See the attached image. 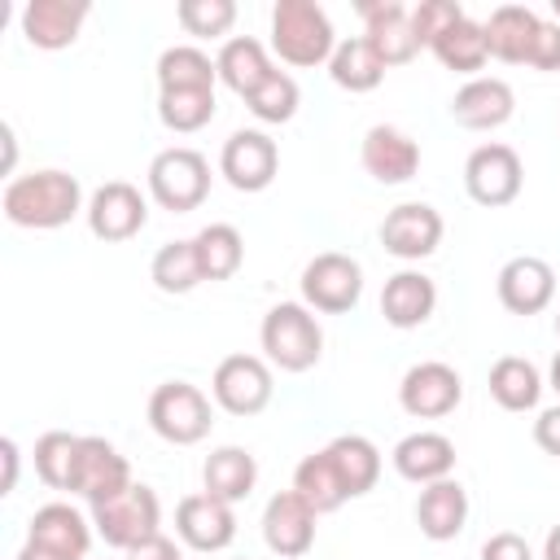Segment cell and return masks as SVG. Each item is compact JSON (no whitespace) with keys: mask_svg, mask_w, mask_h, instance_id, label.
I'll return each mask as SVG.
<instances>
[{"mask_svg":"<svg viewBox=\"0 0 560 560\" xmlns=\"http://www.w3.org/2000/svg\"><path fill=\"white\" fill-rule=\"evenodd\" d=\"M468 521V490L455 477H442L433 486H420L416 499V525L429 542H451Z\"/></svg>","mask_w":560,"mask_h":560,"instance_id":"obj_24","label":"cell"},{"mask_svg":"<svg viewBox=\"0 0 560 560\" xmlns=\"http://www.w3.org/2000/svg\"><path fill=\"white\" fill-rule=\"evenodd\" d=\"M324 451H328V459H332V468H337V481H341L346 499H359V494H368V490L381 481V451H376L372 438H363V433H341V438H332Z\"/></svg>","mask_w":560,"mask_h":560,"instance_id":"obj_26","label":"cell"},{"mask_svg":"<svg viewBox=\"0 0 560 560\" xmlns=\"http://www.w3.org/2000/svg\"><path fill=\"white\" fill-rule=\"evenodd\" d=\"M131 486V468L127 459L114 451V442L105 438H79V455H74V477H70V494L88 499L92 508L122 494Z\"/></svg>","mask_w":560,"mask_h":560,"instance_id":"obj_14","label":"cell"},{"mask_svg":"<svg viewBox=\"0 0 560 560\" xmlns=\"http://www.w3.org/2000/svg\"><path fill=\"white\" fill-rule=\"evenodd\" d=\"M245 105H249V114H254L258 122H289V118L298 114V105H302V92H298L293 74L271 70V74L245 96Z\"/></svg>","mask_w":560,"mask_h":560,"instance_id":"obj_39","label":"cell"},{"mask_svg":"<svg viewBox=\"0 0 560 560\" xmlns=\"http://www.w3.org/2000/svg\"><path fill=\"white\" fill-rule=\"evenodd\" d=\"M516 114V96L503 79H468L455 96H451V118L468 131H494Z\"/></svg>","mask_w":560,"mask_h":560,"instance_id":"obj_22","label":"cell"},{"mask_svg":"<svg viewBox=\"0 0 560 560\" xmlns=\"http://www.w3.org/2000/svg\"><path fill=\"white\" fill-rule=\"evenodd\" d=\"M521 184H525V166L516 158L512 144H477L464 162V188L477 206L486 210H499V206H512L521 197Z\"/></svg>","mask_w":560,"mask_h":560,"instance_id":"obj_8","label":"cell"},{"mask_svg":"<svg viewBox=\"0 0 560 560\" xmlns=\"http://www.w3.org/2000/svg\"><path fill=\"white\" fill-rule=\"evenodd\" d=\"M499 302L512 311V315H538L551 306L556 298V271L547 258H534V254H521V258H508L499 267Z\"/></svg>","mask_w":560,"mask_h":560,"instance_id":"obj_18","label":"cell"},{"mask_svg":"<svg viewBox=\"0 0 560 560\" xmlns=\"http://www.w3.org/2000/svg\"><path fill=\"white\" fill-rule=\"evenodd\" d=\"M525 66H534V70H560V22L556 18H542L538 22Z\"/></svg>","mask_w":560,"mask_h":560,"instance_id":"obj_42","label":"cell"},{"mask_svg":"<svg viewBox=\"0 0 560 560\" xmlns=\"http://www.w3.org/2000/svg\"><path fill=\"white\" fill-rule=\"evenodd\" d=\"M18 560H70V556H57V551H44V547H31V542H26V547L18 551Z\"/></svg>","mask_w":560,"mask_h":560,"instance_id":"obj_48","label":"cell"},{"mask_svg":"<svg viewBox=\"0 0 560 560\" xmlns=\"http://www.w3.org/2000/svg\"><path fill=\"white\" fill-rule=\"evenodd\" d=\"M315 521H319L315 508L298 490H280L262 508V542L280 560H298L315 547Z\"/></svg>","mask_w":560,"mask_h":560,"instance_id":"obj_15","label":"cell"},{"mask_svg":"<svg viewBox=\"0 0 560 560\" xmlns=\"http://www.w3.org/2000/svg\"><path fill=\"white\" fill-rule=\"evenodd\" d=\"M271 368L258 354H228L210 376V394L228 416H258L271 402Z\"/></svg>","mask_w":560,"mask_h":560,"instance_id":"obj_9","label":"cell"},{"mask_svg":"<svg viewBox=\"0 0 560 560\" xmlns=\"http://www.w3.org/2000/svg\"><path fill=\"white\" fill-rule=\"evenodd\" d=\"M363 18V39L376 48V57L389 66H407L420 52V39L411 31V9L398 0H359L354 4Z\"/></svg>","mask_w":560,"mask_h":560,"instance_id":"obj_16","label":"cell"},{"mask_svg":"<svg viewBox=\"0 0 560 560\" xmlns=\"http://www.w3.org/2000/svg\"><path fill=\"white\" fill-rule=\"evenodd\" d=\"M438 306V284L424 271H398L381 289V315L389 328H420Z\"/></svg>","mask_w":560,"mask_h":560,"instance_id":"obj_25","label":"cell"},{"mask_svg":"<svg viewBox=\"0 0 560 560\" xmlns=\"http://www.w3.org/2000/svg\"><path fill=\"white\" fill-rule=\"evenodd\" d=\"M551 389L560 394V350H556V359H551Z\"/></svg>","mask_w":560,"mask_h":560,"instance_id":"obj_49","label":"cell"},{"mask_svg":"<svg viewBox=\"0 0 560 560\" xmlns=\"http://www.w3.org/2000/svg\"><path fill=\"white\" fill-rule=\"evenodd\" d=\"M359 162H363V171H368L376 184H407V179L420 171V144H416L402 127L376 122V127H368V136H363Z\"/></svg>","mask_w":560,"mask_h":560,"instance_id":"obj_19","label":"cell"},{"mask_svg":"<svg viewBox=\"0 0 560 560\" xmlns=\"http://www.w3.org/2000/svg\"><path fill=\"white\" fill-rule=\"evenodd\" d=\"M328 74H332V83L346 88V92H372V88H381V79H385V61L376 57V48H372L363 35H350V39L337 44V52H332V61H328Z\"/></svg>","mask_w":560,"mask_h":560,"instance_id":"obj_31","label":"cell"},{"mask_svg":"<svg viewBox=\"0 0 560 560\" xmlns=\"http://www.w3.org/2000/svg\"><path fill=\"white\" fill-rule=\"evenodd\" d=\"M551 13H556V22H560V0H551Z\"/></svg>","mask_w":560,"mask_h":560,"instance_id":"obj_50","label":"cell"},{"mask_svg":"<svg viewBox=\"0 0 560 560\" xmlns=\"http://www.w3.org/2000/svg\"><path fill=\"white\" fill-rule=\"evenodd\" d=\"M556 332H560V315H556Z\"/></svg>","mask_w":560,"mask_h":560,"instance_id":"obj_51","label":"cell"},{"mask_svg":"<svg viewBox=\"0 0 560 560\" xmlns=\"http://www.w3.org/2000/svg\"><path fill=\"white\" fill-rule=\"evenodd\" d=\"M149 280L162 293H192L201 284V262H197V245L192 241H166L153 262H149Z\"/></svg>","mask_w":560,"mask_h":560,"instance_id":"obj_36","label":"cell"},{"mask_svg":"<svg viewBox=\"0 0 560 560\" xmlns=\"http://www.w3.org/2000/svg\"><path fill=\"white\" fill-rule=\"evenodd\" d=\"M4 219L13 228H35V232H52L66 228L79 210H83V188L70 171H31V175H13L4 184Z\"/></svg>","mask_w":560,"mask_h":560,"instance_id":"obj_1","label":"cell"},{"mask_svg":"<svg viewBox=\"0 0 560 560\" xmlns=\"http://www.w3.org/2000/svg\"><path fill=\"white\" fill-rule=\"evenodd\" d=\"M175 534L192 551H223L236 538V512H232V503H223L206 490L184 494L179 508H175Z\"/></svg>","mask_w":560,"mask_h":560,"instance_id":"obj_17","label":"cell"},{"mask_svg":"<svg viewBox=\"0 0 560 560\" xmlns=\"http://www.w3.org/2000/svg\"><path fill=\"white\" fill-rule=\"evenodd\" d=\"M158 118L166 131H201L214 118V88H188V92H158Z\"/></svg>","mask_w":560,"mask_h":560,"instance_id":"obj_37","label":"cell"},{"mask_svg":"<svg viewBox=\"0 0 560 560\" xmlns=\"http://www.w3.org/2000/svg\"><path fill=\"white\" fill-rule=\"evenodd\" d=\"M289 490H298V494L315 508V516L337 512V508L346 503V490H341V481H337V468H332L328 451L306 455V459L293 468V486H289Z\"/></svg>","mask_w":560,"mask_h":560,"instance_id":"obj_35","label":"cell"},{"mask_svg":"<svg viewBox=\"0 0 560 560\" xmlns=\"http://www.w3.org/2000/svg\"><path fill=\"white\" fill-rule=\"evenodd\" d=\"M192 245H197L201 280H210V284L214 280H232L241 271V262H245V241H241V232L232 223H206L192 236Z\"/></svg>","mask_w":560,"mask_h":560,"instance_id":"obj_32","label":"cell"},{"mask_svg":"<svg viewBox=\"0 0 560 560\" xmlns=\"http://www.w3.org/2000/svg\"><path fill=\"white\" fill-rule=\"evenodd\" d=\"M88 13H92L88 0H31L22 9V35H26V44L57 52L79 39Z\"/></svg>","mask_w":560,"mask_h":560,"instance_id":"obj_20","label":"cell"},{"mask_svg":"<svg viewBox=\"0 0 560 560\" xmlns=\"http://www.w3.org/2000/svg\"><path fill=\"white\" fill-rule=\"evenodd\" d=\"M0 459H4L0 494H13V486H18V442H13V438H4V442H0Z\"/></svg>","mask_w":560,"mask_h":560,"instance_id":"obj_46","label":"cell"},{"mask_svg":"<svg viewBox=\"0 0 560 560\" xmlns=\"http://www.w3.org/2000/svg\"><path fill=\"white\" fill-rule=\"evenodd\" d=\"M127 560H184V556H179V547L158 529V534H149L144 542H136V547L127 551Z\"/></svg>","mask_w":560,"mask_h":560,"instance_id":"obj_44","label":"cell"},{"mask_svg":"<svg viewBox=\"0 0 560 560\" xmlns=\"http://www.w3.org/2000/svg\"><path fill=\"white\" fill-rule=\"evenodd\" d=\"M26 542L44 547V551H57V556H70V560H83L88 547H92V521L70 503H44L31 516Z\"/></svg>","mask_w":560,"mask_h":560,"instance_id":"obj_21","label":"cell"},{"mask_svg":"<svg viewBox=\"0 0 560 560\" xmlns=\"http://www.w3.org/2000/svg\"><path fill=\"white\" fill-rule=\"evenodd\" d=\"M219 70L197 44H175L158 57V92H188V88H214Z\"/></svg>","mask_w":560,"mask_h":560,"instance_id":"obj_33","label":"cell"},{"mask_svg":"<svg viewBox=\"0 0 560 560\" xmlns=\"http://www.w3.org/2000/svg\"><path fill=\"white\" fill-rule=\"evenodd\" d=\"M74 455H79V438L66 429H48L35 438V477L52 490H70L74 477Z\"/></svg>","mask_w":560,"mask_h":560,"instance_id":"obj_38","label":"cell"},{"mask_svg":"<svg viewBox=\"0 0 560 560\" xmlns=\"http://www.w3.org/2000/svg\"><path fill=\"white\" fill-rule=\"evenodd\" d=\"M490 398L503 407V411H534L538 398H542V376L529 359L521 354H503L494 359L490 368Z\"/></svg>","mask_w":560,"mask_h":560,"instance_id":"obj_30","label":"cell"},{"mask_svg":"<svg viewBox=\"0 0 560 560\" xmlns=\"http://www.w3.org/2000/svg\"><path fill=\"white\" fill-rule=\"evenodd\" d=\"M83 214H88V228H92L96 241L118 245V241H131V236L149 223V201L140 197L136 184L109 179V184H101V188L92 192V201H88Z\"/></svg>","mask_w":560,"mask_h":560,"instance_id":"obj_12","label":"cell"},{"mask_svg":"<svg viewBox=\"0 0 560 560\" xmlns=\"http://www.w3.org/2000/svg\"><path fill=\"white\" fill-rule=\"evenodd\" d=\"M258 341H262L267 363L280 372H311L324 354V332L306 302H276L262 315Z\"/></svg>","mask_w":560,"mask_h":560,"instance_id":"obj_3","label":"cell"},{"mask_svg":"<svg viewBox=\"0 0 560 560\" xmlns=\"http://www.w3.org/2000/svg\"><path fill=\"white\" fill-rule=\"evenodd\" d=\"M214 70H219L223 88H232L236 96H249L276 66L267 61V48L254 35H232V39H223V48L214 57Z\"/></svg>","mask_w":560,"mask_h":560,"instance_id":"obj_29","label":"cell"},{"mask_svg":"<svg viewBox=\"0 0 560 560\" xmlns=\"http://www.w3.org/2000/svg\"><path fill=\"white\" fill-rule=\"evenodd\" d=\"M459 398H464V381L442 359H424V363L407 368V376L398 385V402L416 420H442L459 407Z\"/></svg>","mask_w":560,"mask_h":560,"instance_id":"obj_11","label":"cell"},{"mask_svg":"<svg viewBox=\"0 0 560 560\" xmlns=\"http://www.w3.org/2000/svg\"><path fill=\"white\" fill-rule=\"evenodd\" d=\"M538 22H542V18H538L529 4H499V9L490 13V22H481V26H486V48H490V57H499V61H508V66H525Z\"/></svg>","mask_w":560,"mask_h":560,"instance_id":"obj_28","label":"cell"},{"mask_svg":"<svg viewBox=\"0 0 560 560\" xmlns=\"http://www.w3.org/2000/svg\"><path fill=\"white\" fill-rule=\"evenodd\" d=\"M363 298V267L350 254H315L302 267V302L319 315H346Z\"/></svg>","mask_w":560,"mask_h":560,"instance_id":"obj_7","label":"cell"},{"mask_svg":"<svg viewBox=\"0 0 560 560\" xmlns=\"http://www.w3.org/2000/svg\"><path fill=\"white\" fill-rule=\"evenodd\" d=\"M175 18H179V26H184L188 35H197V39H219V35L232 31L236 4H232V0H179Z\"/></svg>","mask_w":560,"mask_h":560,"instance_id":"obj_40","label":"cell"},{"mask_svg":"<svg viewBox=\"0 0 560 560\" xmlns=\"http://www.w3.org/2000/svg\"><path fill=\"white\" fill-rule=\"evenodd\" d=\"M254 481H258V459H254L245 446H214V451L206 455V464H201V486H206V494H214V499H223V503L249 499Z\"/></svg>","mask_w":560,"mask_h":560,"instance_id":"obj_27","label":"cell"},{"mask_svg":"<svg viewBox=\"0 0 560 560\" xmlns=\"http://www.w3.org/2000/svg\"><path fill=\"white\" fill-rule=\"evenodd\" d=\"M149 197L171 214L197 210L210 197V162L188 144L162 149L149 162Z\"/></svg>","mask_w":560,"mask_h":560,"instance_id":"obj_4","label":"cell"},{"mask_svg":"<svg viewBox=\"0 0 560 560\" xmlns=\"http://www.w3.org/2000/svg\"><path fill=\"white\" fill-rule=\"evenodd\" d=\"M542 560H560V525L547 529V542H542Z\"/></svg>","mask_w":560,"mask_h":560,"instance_id":"obj_47","label":"cell"},{"mask_svg":"<svg viewBox=\"0 0 560 560\" xmlns=\"http://www.w3.org/2000/svg\"><path fill=\"white\" fill-rule=\"evenodd\" d=\"M381 245L402 262H420L442 245V214L429 201H402L381 219Z\"/></svg>","mask_w":560,"mask_h":560,"instance_id":"obj_13","label":"cell"},{"mask_svg":"<svg viewBox=\"0 0 560 560\" xmlns=\"http://www.w3.org/2000/svg\"><path fill=\"white\" fill-rule=\"evenodd\" d=\"M328 13L315 0H276L271 9V48L289 66H324L337 52Z\"/></svg>","mask_w":560,"mask_h":560,"instance_id":"obj_2","label":"cell"},{"mask_svg":"<svg viewBox=\"0 0 560 560\" xmlns=\"http://www.w3.org/2000/svg\"><path fill=\"white\" fill-rule=\"evenodd\" d=\"M394 472L402 481H416V486H433L442 477L455 472V442L446 433H433V429H420V433H407L398 446H394Z\"/></svg>","mask_w":560,"mask_h":560,"instance_id":"obj_23","label":"cell"},{"mask_svg":"<svg viewBox=\"0 0 560 560\" xmlns=\"http://www.w3.org/2000/svg\"><path fill=\"white\" fill-rule=\"evenodd\" d=\"M214 424L210 398L188 381H166L149 394V429L171 446H197Z\"/></svg>","mask_w":560,"mask_h":560,"instance_id":"obj_5","label":"cell"},{"mask_svg":"<svg viewBox=\"0 0 560 560\" xmlns=\"http://www.w3.org/2000/svg\"><path fill=\"white\" fill-rule=\"evenodd\" d=\"M534 442H538L547 455L560 459V407L538 411V420H534Z\"/></svg>","mask_w":560,"mask_h":560,"instance_id":"obj_45","label":"cell"},{"mask_svg":"<svg viewBox=\"0 0 560 560\" xmlns=\"http://www.w3.org/2000/svg\"><path fill=\"white\" fill-rule=\"evenodd\" d=\"M158 525H162V503L140 481H131L122 494H114V499H105V503L92 508V529L109 547H118V551H131L136 542H144L149 534H158Z\"/></svg>","mask_w":560,"mask_h":560,"instance_id":"obj_6","label":"cell"},{"mask_svg":"<svg viewBox=\"0 0 560 560\" xmlns=\"http://www.w3.org/2000/svg\"><path fill=\"white\" fill-rule=\"evenodd\" d=\"M280 171V149L267 131H232L223 140V153H219V175L236 188V192H262Z\"/></svg>","mask_w":560,"mask_h":560,"instance_id":"obj_10","label":"cell"},{"mask_svg":"<svg viewBox=\"0 0 560 560\" xmlns=\"http://www.w3.org/2000/svg\"><path fill=\"white\" fill-rule=\"evenodd\" d=\"M433 57H438L446 70L477 79V70H481L486 57H490V48H486V26L472 22V18H459V22L433 44Z\"/></svg>","mask_w":560,"mask_h":560,"instance_id":"obj_34","label":"cell"},{"mask_svg":"<svg viewBox=\"0 0 560 560\" xmlns=\"http://www.w3.org/2000/svg\"><path fill=\"white\" fill-rule=\"evenodd\" d=\"M459 18H468L455 0H420L416 9H411V31H416V39H420V48H433Z\"/></svg>","mask_w":560,"mask_h":560,"instance_id":"obj_41","label":"cell"},{"mask_svg":"<svg viewBox=\"0 0 560 560\" xmlns=\"http://www.w3.org/2000/svg\"><path fill=\"white\" fill-rule=\"evenodd\" d=\"M481 560H534V547L521 534L503 529V534H490L481 542Z\"/></svg>","mask_w":560,"mask_h":560,"instance_id":"obj_43","label":"cell"}]
</instances>
